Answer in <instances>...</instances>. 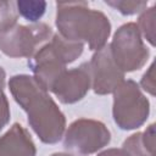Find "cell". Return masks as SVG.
I'll list each match as a JSON object with an SVG mask.
<instances>
[{"label": "cell", "instance_id": "6da1fadb", "mask_svg": "<svg viewBox=\"0 0 156 156\" xmlns=\"http://www.w3.org/2000/svg\"><path fill=\"white\" fill-rule=\"evenodd\" d=\"M15 101L27 113L28 123L44 144L58 143L66 129V117L57 104L29 74H16L9 80Z\"/></svg>", "mask_w": 156, "mask_h": 156}, {"label": "cell", "instance_id": "277c9868", "mask_svg": "<svg viewBox=\"0 0 156 156\" xmlns=\"http://www.w3.org/2000/svg\"><path fill=\"white\" fill-rule=\"evenodd\" d=\"M111 56L122 72H134L143 68L150 56V50L144 44L136 23L122 24L108 44Z\"/></svg>", "mask_w": 156, "mask_h": 156}, {"label": "cell", "instance_id": "9c48e42d", "mask_svg": "<svg viewBox=\"0 0 156 156\" xmlns=\"http://www.w3.org/2000/svg\"><path fill=\"white\" fill-rule=\"evenodd\" d=\"M28 66L33 72L34 79L46 91L51 90L55 82L66 71V65L56 55L50 41L41 46L37 54L28 60Z\"/></svg>", "mask_w": 156, "mask_h": 156}, {"label": "cell", "instance_id": "5bb4252c", "mask_svg": "<svg viewBox=\"0 0 156 156\" xmlns=\"http://www.w3.org/2000/svg\"><path fill=\"white\" fill-rule=\"evenodd\" d=\"M18 12L15 1H0V33L17 24Z\"/></svg>", "mask_w": 156, "mask_h": 156}, {"label": "cell", "instance_id": "3957f363", "mask_svg": "<svg viewBox=\"0 0 156 156\" xmlns=\"http://www.w3.org/2000/svg\"><path fill=\"white\" fill-rule=\"evenodd\" d=\"M150 115V102L139 84L133 79H124L113 91L112 117L122 130L140 128Z\"/></svg>", "mask_w": 156, "mask_h": 156}, {"label": "cell", "instance_id": "5b68a950", "mask_svg": "<svg viewBox=\"0 0 156 156\" xmlns=\"http://www.w3.org/2000/svg\"><path fill=\"white\" fill-rule=\"evenodd\" d=\"M54 33L50 26L37 22L29 26L16 24L0 33V51L9 57H33L37 51L50 41Z\"/></svg>", "mask_w": 156, "mask_h": 156}, {"label": "cell", "instance_id": "2e32d148", "mask_svg": "<svg viewBox=\"0 0 156 156\" xmlns=\"http://www.w3.org/2000/svg\"><path fill=\"white\" fill-rule=\"evenodd\" d=\"M107 6L113 7L124 16H132L141 13L147 7V1H134V0H108L105 1Z\"/></svg>", "mask_w": 156, "mask_h": 156}, {"label": "cell", "instance_id": "7c38bea8", "mask_svg": "<svg viewBox=\"0 0 156 156\" xmlns=\"http://www.w3.org/2000/svg\"><path fill=\"white\" fill-rule=\"evenodd\" d=\"M16 9L24 20L37 23L45 13L46 2L43 0H18L16 1Z\"/></svg>", "mask_w": 156, "mask_h": 156}, {"label": "cell", "instance_id": "30bf717a", "mask_svg": "<svg viewBox=\"0 0 156 156\" xmlns=\"http://www.w3.org/2000/svg\"><path fill=\"white\" fill-rule=\"evenodd\" d=\"M37 147L29 132L15 123L0 136V156H35Z\"/></svg>", "mask_w": 156, "mask_h": 156}, {"label": "cell", "instance_id": "52a82bcc", "mask_svg": "<svg viewBox=\"0 0 156 156\" xmlns=\"http://www.w3.org/2000/svg\"><path fill=\"white\" fill-rule=\"evenodd\" d=\"M89 67L91 74V88L98 95L113 94L124 80V72H122L115 63L108 45L95 51L89 61Z\"/></svg>", "mask_w": 156, "mask_h": 156}, {"label": "cell", "instance_id": "ffe728a7", "mask_svg": "<svg viewBox=\"0 0 156 156\" xmlns=\"http://www.w3.org/2000/svg\"><path fill=\"white\" fill-rule=\"evenodd\" d=\"M5 78H6V72H5V69L0 66V91H4V87H5Z\"/></svg>", "mask_w": 156, "mask_h": 156}, {"label": "cell", "instance_id": "4fadbf2b", "mask_svg": "<svg viewBox=\"0 0 156 156\" xmlns=\"http://www.w3.org/2000/svg\"><path fill=\"white\" fill-rule=\"evenodd\" d=\"M136 27L141 34V37H144L151 46H155L156 41H155V28H156V7L151 6L149 9H145L139 18H138V23Z\"/></svg>", "mask_w": 156, "mask_h": 156}, {"label": "cell", "instance_id": "7a4b0ae2", "mask_svg": "<svg viewBox=\"0 0 156 156\" xmlns=\"http://www.w3.org/2000/svg\"><path fill=\"white\" fill-rule=\"evenodd\" d=\"M55 24L61 37L76 43H87L91 51L102 49L111 34L108 17L90 9L87 1L56 2Z\"/></svg>", "mask_w": 156, "mask_h": 156}, {"label": "cell", "instance_id": "9a60e30c", "mask_svg": "<svg viewBox=\"0 0 156 156\" xmlns=\"http://www.w3.org/2000/svg\"><path fill=\"white\" fill-rule=\"evenodd\" d=\"M122 147L130 156H154V152L149 150L143 140V133L138 132L123 141Z\"/></svg>", "mask_w": 156, "mask_h": 156}, {"label": "cell", "instance_id": "ac0fdd59", "mask_svg": "<svg viewBox=\"0 0 156 156\" xmlns=\"http://www.w3.org/2000/svg\"><path fill=\"white\" fill-rule=\"evenodd\" d=\"M11 112H10V105L9 100L4 91H0V130L10 122Z\"/></svg>", "mask_w": 156, "mask_h": 156}, {"label": "cell", "instance_id": "d6986e66", "mask_svg": "<svg viewBox=\"0 0 156 156\" xmlns=\"http://www.w3.org/2000/svg\"><path fill=\"white\" fill-rule=\"evenodd\" d=\"M98 156H130L123 147H111L98 154Z\"/></svg>", "mask_w": 156, "mask_h": 156}, {"label": "cell", "instance_id": "44dd1931", "mask_svg": "<svg viewBox=\"0 0 156 156\" xmlns=\"http://www.w3.org/2000/svg\"><path fill=\"white\" fill-rule=\"evenodd\" d=\"M51 156H73V155L67 154V152H55V154H52Z\"/></svg>", "mask_w": 156, "mask_h": 156}, {"label": "cell", "instance_id": "e0dca14e", "mask_svg": "<svg viewBox=\"0 0 156 156\" xmlns=\"http://www.w3.org/2000/svg\"><path fill=\"white\" fill-rule=\"evenodd\" d=\"M140 87L143 90L149 93L150 95H155V63L152 62L149 69L143 74L140 80Z\"/></svg>", "mask_w": 156, "mask_h": 156}, {"label": "cell", "instance_id": "ba28073f", "mask_svg": "<svg viewBox=\"0 0 156 156\" xmlns=\"http://www.w3.org/2000/svg\"><path fill=\"white\" fill-rule=\"evenodd\" d=\"M91 88V74L89 62H83L78 67L66 69L55 82L51 90L60 102L71 105L80 101Z\"/></svg>", "mask_w": 156, "mask_h": 156}, {"label": "cell", "instance_id": "8992f818", "mask_svg": "<svg viewBox=\"0 0 156 156\" xmlns=\"http://www.w3.org/2000/svg\"><path fill=\"white\" fill-rule=\"evenodd\" d=\"M63 136L65 149L78 155L95 154L111 141L108 128L102 122L91 118L73 121Z\"/></svg>", "mask_w": 156, "mask_h": 156}, {"label": "cell", "instance_id": "8fae6325", "mask_svg": "<svg viewBox=\"0 0 156 156\" xmlns=\"http://www.w3.org/2000/svg\"><path fill=\"white\" fill-rule=\"evenodd\" d=\"M50 44L56 52V55L60 57V60L67 66L68 63H72L76 61L84 50V44L83 43H76L65 39L61 37L58 33L54 34L52 38L50 39Z\"/></svg>", "mask_w": 156, "mask_h": 156}]
</instances>
